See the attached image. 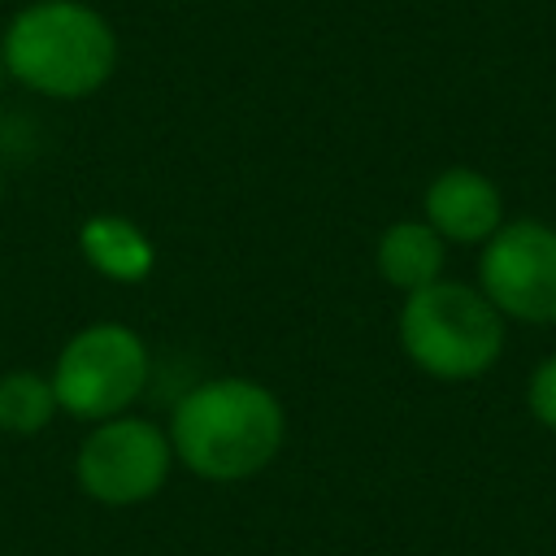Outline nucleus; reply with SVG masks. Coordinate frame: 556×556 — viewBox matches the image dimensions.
Segmentation results:
<instances>
[{"instance_id":"6","label":"nucleus","mask_w":556,"mask_h":556,"mask_svg":"<svg viewBox=\"0 0 556 556\" xmlns=\"http://www.w3.org/2000/svg\"><path fill=\"white\" fill-rule=\"evenodd\" d=\"M482 295L517 321L556 326V230L543 222H504L478 261Z\"/></svg>"},{"instance_id":"12","label":"nucleus","mask_w":556,"mask_h":556,"mask_svg":"<svg viewBox=\"0 0 556 556\" xmlns=\"http://www.w3.org/2000/svg\"><path fill=\"white\" fill-rule=\"evenodd\" d=\"M0 78H4V48H0Z\"/></svg>"},{"instance_id":"2","label":"nucleus","mask_w":556,"mask_h":556,"mask_svg":"<svg viewBox=\"0 0 556 556\" xmlns=\"http://www.w3.org/2000/svg\"><path fill=\"white\" fill-rule=\"evenodd\" d=\"M4 74L48 100H87L117 70L109 17L83 0H35L0 35Z\"/></svg>"},{"instance_id":"1","label":"nucleus","mask_w":556,"mask_h":556,"mask_svg":"<svg viewBox=\"0 0 556 556\" xmlns=\"http://www.w3.org/2000/svg\"><path fill=\"white\" fill-rule=\"evenodd\" d=\"M287 439L282 400L239 374L208 378L191 387L169 417L174 460L204 482H243L274 465Z\"/></svg>"},{"instance_id":"7","label":"nucleus","mask_w":556,"mask_h":556,"mask_svg":"<svg viewBox=\"0 0 556 556\" xmlns=\"http://www.w3.org/2000/svg\"><path fill=\"white\" fill-rule=\"evenodd\" d=\"M426 222L443 243H486L504 226L500 187L469 165H452L426 187Z\"/></svg>"},{"instance_id":"10","label":"nucleus","mask_w":556,"mask_h":556,"mask_svg":"<svg viewBox=\"0 0 556 556\" xmlns=\"http://www.w3.org/2000/svg\"><path fill=\"white\" fill-rule=\"evenodd\" d=\"M61 413L52 378L35 369H9L0 374V430L4 434H39Z\"/></svg>"},{"instance_id":"3","label":"nucleus","mask_w":556,"mask_h":556,"mask_svg":"<svg viewBox=\"0 0 556 556\" xmlns=\"http://www.w3.org/2000/svg\"><path fill=\"white\" fill-rule=\"evenodd\" d=\"M400 348L417 369L443 382L478 378L500 361L504 317L465 282H430L400 308Z\"/></svg>"},{"instance_id":"9","label":"nucleus","mask_w":556,"mask_h":556,"mask_svg":"<svg viewBox=\"0 0 556 556\" xmlns=\"http://www.w3.org/2000/svg\"><path fill=\"white\" fill-rule=\"evenodd\" d=\"M443 239L430 222H395L378 235V274L400 291H421L443 274Z\"/></svg>"},{"instance_id":"11","label":"nucleus","mask_w":556,"mask_h":556,"mask_svg":"<svg viewBox=\"0 0 556 556\" xmlns=\"http://www.w3.org/2000/svg\"><path fill=\"white\" fill-rule=\"evenodd\" d=\"M526 400H530V413H534L543 426L556 430V356H547V361L534 369Z\"/></svg>"},{"instance_id":"5","label":"nucleus","mask_w":556,"mask_h":556,"mask_svg":"<svg viewBox=\"0 0 556 556\" xmlns=\"http://www.w3.org/2000/svg\"><path fill=\"white\" fill-rule=\"evenodd\" d=\"M174 469V443L169 430H161L148 417L122 413L109 421H96L74 456L78 486L109 508H135L161 495Z\"/></svg>"},{"instance_id":"4","label":"nucleus","mask_w":556,"mask_h":556,"mask_svg":"<svg viewBox=\"0 0 556 556\" xmlns=\"http://www.w3.org/2000/svg\"><path fill=\"white\" fill-rule=\"evenodd\" d=\"M152 374L148 343L122 321H96L65 339L52 365V391L61 413L96 426L130 413Z\"/></svg>"},{"instance_id":"8","label":"nucleus","mask_w":556,"mask_h":556,"mask_svg":"<svg viewBox=\"0 0 556 556\" xmlns=\"http://www.w3.org/2000/svg\"><path fill=\"white\" fill-rule=\"evenodd\" d=\"M78 248L87 256V265L109 278V282H143L156 265V248L152 239L117 213H96L78 226Z\"/></svg>"}]
</instances>
